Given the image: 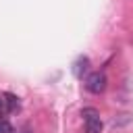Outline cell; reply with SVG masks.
<instances>
[{
	"mask_svg": "<svg viewBox=\"0 0 133 133\" xmlns=\"http://www.w3.org/2000/svg\"><path fill=\"white\" fill-rule=\"evenodd\" d=\"M6 102H8V112H17L21 108V102L15 94H6Z\"/></svg>",
	"mask_w": 133,
	"mask_h": 133,
	"instance_id": "277c9868",
	"label": "cell"
},
{
	"mask_svg": "<svg viewBox=\"0 0 133 133\" xmlns=\"http://www.w3.org/2000/svg\"><path fill=\"white\" fill-rule=\"evenodd\" d=\"M21 133H29V131H27V129H25V131H21Z\"/></svg>",
	"mask_w": 133,
	"mask_h": 133,
	"instance_id": "52a82bcc",
	"label": "cell"
},
{
	"mask_svg": "<svg viewBox=\"0 0 133 133\" xmlns=\"http://www.w3.org/2000/svg\"><path fill=\"white\" fill-rule=\"evenodd\" d=\"M106 83H108V79H106V75L100 73V71L87 75V79H85V87H87V91H91V94H102V91L106 89Z\"/></svg>",
	"mask_w": 133,
	"mask_h": 133,
	"instance_id": "6da1fadb",
	"label": "cell"
},
{
	"mask_svg": "<svg viewBox=\"0 0 133 133\" xmlns=\"http://www.w3.org/2000/svg\"><path fill=\"white\" fill-rule=\"evenodd\" d=\"M0 112H8V102H6V94H0Z\"/></svg>",
	"mask_w": 133,
	"mask_h": 133,
	"instance_id": "8992f818",
	"label": "cell"
},
{
	"mask_svg": "<svg viewBox=\"0 0 133 133\" xmlns=\"http://www.w3.org/2000/svg\"><path fill=\"white\" fill-rule=\"evenodd\" d=\"M0 133H15V127L6 118H0Z\"/></svg>",
	"mask_w": 133,
	"mask_h": 133,
	"instance_id": "5b68a950",
	"label": "cell"
},
{
	"mask_svg": "<svg viewBox=\"0 0 133 133\" xmlns=\"http://www.w3.org/2000/svg\"><path fill=\"white\" fill-rule=\"evenodd\" d=\"M87 64H89V60H87L85 56H83V58H79V60L75 62V66H73V73H75V77H79V79H81V77H83V73L87 71Z\"/></svg>",
	"mask_w": 133,
	"mask_h": 133,
	"instance_id": "3957f363",
	"label": "cell"
},
{
	"mask_svg": "<svg viewBox=\"0 0 133 133\" xmlns=\"http://www.w3.org/2000/svg\"><path fill=\"white\" fill-rule=\"evenodd\" d=\"M83 116H85V133H100L102 131L104 123H102V118H100V114L96 110L85 112Z\"/></svg>",
	"mask_w": 133,
	"mask_h": 133,
	"instance_id": "7a4b0ae2",
	"label": "cell"
}]
</instances>
